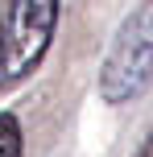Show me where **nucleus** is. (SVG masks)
<instances>
[{"mask_svg": "<svg viewBox=\"0 0 153 157\" xmlns=\"http://www.w3.org/2000/svg\"><path fill=\"white\" fill-rule=\"evenodd\" d=\"M58 0H4L0 8V95L37 75L58 33Z\"/></svg>", "mask_w": 153, "mask_h": 157, "instance_id": "1", "label": "nucleus"}, {"mask_svg": "<svg viewBox=\"0 0 153 157\" xmlns=\"http://www.w3.org/2000/svg\"><path fill=\"white\" fill-rule=\"evenodd\" d=\"M149 87H153V0L141 4L132 17H124L99 66L104 103H128Z\"/></svg>", "mask_w": 153, "mask_h": 157, "instance_id": "2", "label": "nucleus"}, {"mask_svg": "<svg viewBox=\"0 0 153 157\" xmlns=\"http://www.w3.org/2000/svg\"><path fill=\"white\" fill-rule=\"evenodd\" d=\"M0 157H25V132L13 112H0Z\"/></svg>", "mask_w": 153, "mask_h": 157, "instance_id": "3", "label": "nucleus"}, {"mask_svg": "<svg viewBox=\"0 0 153 157\" xmlns=\"http://www.w3.org/2000/svg\"><path fill=\"white\" fill-rule=\"evenodd\" d=\"M137 157H153V128H149V136H145V145L137 149Z\"/></svg>", "mask_w": 153, "mask_h": 157, "instance_id": "4", "label": "nucleus"}]
</instances>
